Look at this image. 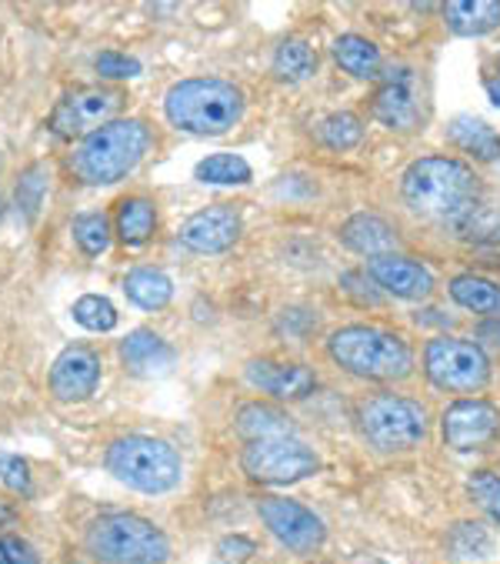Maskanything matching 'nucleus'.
<instances>
[{"mask_svg":"<svg viewBox=\"0 0 500 564\" xmlns=\"http://www.w3.org/2000/svg\"><path fill=\"white\" fill-rule=\"evenodd\" d=\"M357 427L373 451H381V455H404V451L424 444L431 414L414 398L381 391L357 404Z\"/></svg>","mask_w":500,"mask_h":564,"instance_id":"0eeeda50","label":"nucleus"},{"mask_svg":"<svg viewBox=\"0 0 500 564\" xmlns=\"http://www.w3.org/2000/svg\"><path fill=\"white\" fill-rule=\"evenodd\" d=\"M240 468L250 481L258 485H297L320 471V455L307 447L301 437H268V441H247Z\"/></svg>","mask_w":500,"mask_h":564,"instance_id":"6e6552de","label":"nucleus"},{"mask_svg":"<svg viewBox=\"0 0 500 564\" xmlns=\"http://www.w3.org/2000/svg\"><path fill=\"white\" fill-rule=\"evenodd\" d=\"M401 194L417 217L450 228L457 217H464L470 207L480 204V177L474 174L470 164L434 154L414 161L404 171Z\"/></svg>","mask_w":500,"mask_h":564,"instance_id":"f257e3e1","label":"nucleus"},{"mask_svg":"<svg viewBox=\"0 0 500 564\" xmlns=\"http://www.w3.org/2000/svg\"><path fill=\"white\" fill-rule=\"evenodd\" d=\"M317 74V51L301 41V37H287L278 51H274V77L287 80V84H301L307 77Z\"/></svg>","mask_w":500,"mask_h":564,"instance_id":"bb28decb","label":"nucleus"},{"mask_svg":"<svg viewBox=\"0 0 500 564\" xmlns=\"http://www.w3.org/2000/svg\"><path fill=\"white\" fill-rule=\"evenodd\" d=\"M0 564H41V554L21 534H0Z\"/></svg>","mask_w":500,"mask_h":564,"instance_id":"4c0bfd02","label":"nucleus"},{"mask_svg":"<svg viewBox=\"0 0 500 564\" xmlns=\"http://www.w3.org/2000/svg\"><path fill=\"white\" fill-rule=\"evenodd\" d=\"M258 514H261L264 528L294 554H314L327 541L324 521L307 505H301V501L268 495V498L258 501Z\"/></svg>","mask_w":500,"mask_h":564,"instance_id":"9b49d317","label":"nucleus"},{"mask_svg":"<svg viewBox=\"0 0 500 564\" xmlns=\"http://www.w3.org/2000/svg\"><path fill=\"white\" fill-rule=\"evenodd\" d=\"M373 118L391 131H414L421 124V100L417 84L407 67H398L384 77L381 90L373 94Z\"/></svg>","mask_w":500,"mask_h":564,"instance_id":"2eb2a0df","label":"nucleus"},{"mask_svg":"<svg viewBox=\"0 0 500 564\" xmlns=\"http://www.w3.org/2000/svg\"><path fill=\"white\" fill-rule=\"evenodd\" d=\"M367 274L381 291H388L394 297H404V301H424V297L434 294V274L424 264H417V261H411L404 254L370 258Z\"/></svg>","mask_w":500,"mask_h":564,"instance_id":"dca6fc26","label":"nucleus"},{"mask_svg":"<svg viewBox=\"0 0 500 564\" xmlns=\"http://www.w3.org/2000/svg\"><path fill=\"white\" fill-rule=\"evenodd\" d=\"M100 358L90 348H64L51 365V394L64 404L87 401L100 388Z\"/></svg>","mask_w":500,"mask_h":564,"instance_id":"4468645a","label":"nucleus"},{"mask_svg":"<svg viewBox=\"0 0 500 564\" xmlns=\"http://www.w3.org/2000/svg\"><path fill=\"white\" fill-rule=\"evenodd\" d=\"M194 177L200 184H250L254 171L240 154H210L194 167Z\"/></svg>","mask_w":500,"mask_h":564,"instance_id":"c756f323","label":"nucleus"},{"mask_svg":"<svg viewBox=\"0 0 500 564\" xmlns=\"http://www.w3.org/2000/svg\"><path fill=\"white\" fill-rule=\"evenodd\" d=\"M334 61L357 80H373L381 77V51L373 41L360 34H344L334 41Z\"/></svg>","mask_w":500,"mask_h":564,"instance_id":"5701e85b","label":"nucleus"},{"mask_svg":"<svg viewBox=\"0 0 500 564\" xmlns=\"http://www.w3.org/2000/svg\"><path fill=\"white\" fill-rule=\"evenodd\" d=\"M84 547L97 564H167L171 561V538L154 521L110 511L87 524Z\"/></svg>","mask_w":500,"mask_h":564,"instance_id":"39448f33","label":"nucleus"},{"mask_svg":"<svg viewBox=\"0 0 500 564\" xmlns=\"http://www.w3.org/2000/svg\"><path fill=\"white\" fill-rule=\"evenodd\" d=\"M467 495L500 528V475H493V471H474L467 478Z\"/></svg>","mask_w":500,"mask_h":564,"instance_id":"72a5a7b5","label":"nucleus"},{"mask_svg":"<svg viewBox=\"0 0 500 564\" xmlns=\"http://www.w3.org/2000/svg\"><path fill=\"white\" fill-rule=\"evenodd\" d=\"M0 485H4L8 491H14V495H21V498L34 495L31 465L21 455H11V451H4V447H0Z\"/></svg>","mask_w":500,"mask_h":564,"instance_id":"f704fd0d","label":"nucleus"},{"mask_svg":"<svg viewBox=\"0 0 500 564\" xmlns=\"http://www.w3.org/2000/svg\"><path fill=\"white\" fill-rule=\"evenodd\" d=\"M0 167H4V158H0Z\"/></svg>","mask_w":500,"mask_h":564,"instance_id":"49530a36","label":"nucleus"},{"mask_svg":"<svg viewBox=\"0 0 500 564\" xmlns=\"http://www.w3.org/2000/svg\"><path fill=\"white\" fill-rule=\"evenodd\" d=\"M444 444L467 455V451L487 447L500 434V408L483 398H464L454 401L441 417Z\"/></svg>","mask_w":500,"mask_h":564,"instance_id":"f8f14e48","label":"nucleus"},{"mask_svg":"<svg viewBox=\"0 0 500 564\" xmlns=\"http://www.w3.org/2000/svg\"><path fill=\"white\" fill-rule=\"evenodd\" d=\"M450 231L470 245H500V207L477 204L450 224Z\"/></svg>","mask_w":500,"mask_h":564,"instance_id":"c85d7f7f","label":"nucleus"},{"mask_svg":"<svg viewBox=\"0 0 500 564\" xmlns=\"http://www.w3.org/2000/svg\"><path fill=\"white\" fill-rule=\"evenodd\" d=\"M247 381L278 401H304L317 388V375L307 365L254 358L247 361Z\"/></svg>","mask_w":500,"mask_h":564,"instance_id":"f3484780","label":"nucleus"},{"mask_svg":"<svg viewBox=\"0 0 500 564\" xmlns=\"http://www.w3.org/2000/svg\"><path fill=\"white\" fill-rule=\"evenodd\" d=\"M477 337H480V341H487V345H493V348H500V317L483 321V324L477 327Z\"/></svg>","mask_w":500,"mask_h":564,"instance_id":"a19ab883","label":"nucleus"},{"mask_svg":"<svg viewBox=\"0 0 500 564\" xmlns=\"http://www.w3.org/2000/svg\"><path fill=\"white\" fill-rule=\"evenodd\" d=\"M14 521H18V511L8 501H0V528H11Z\"/></svg>","mask_w":500,"mask_h":564,"instance_id":"79ce46f5","label":"nucleus"},{"mask_svg":"<svg viewBox=\"0 0 500 564\" xmlns=\"http://www.w3.org/2000/svg\"><path fill=\"white\" fill-rule=\"evenodd\" d=\"M317 141L330 151H350L360 144L363 138V124L357 115H350V110H337V115H327L320 124H317Z\"/></svg>","mask_w":500,"mask_h":564,"instance_id":"7c9ffc66","label":"nucleus"},{"mask_svg":"<svg viewBox=\"0 0 500 564\" xmlns=\"http://www.w3.org/2000/svg\"><path fill=\"white\" fill-rule=\"evenodd\" d=\"M237 431L247 441H268V437H297V424L287 411L274 404H243L237 411Z\"/></svg>","mask_w":500,"mask_h":564,"instance_id":"412c9836","label":"nucleus"},{"mask_svg":"<svg viewBox=\"0 0 500 564\" xmlns=\"http://www.w3.org/2000/svg\"><path fill=\"white\" fill-rule=\"evenodd\" d=\"M441 14L457 37H483L500 28V0H450Z\"/></svg>","mask_w":500,"mask_h":564,"instance_id":"aec40b11","label":"nucleus"},{"mask_svg":"<svg viewBox=\"0 0 500 564\" xmlns=\"http://www.w3.org/2000/svg\"><path fill=\"white\" fill-rule=\"evenodd\" d=\"M151 151V128L138 118H117L87 134L70 154V174L80 184L107 187L128 177Z\"/></svg>","mask_w":500,"mask_h":564,"instance_id":"20e7f679","label":"nucleus"},{"mask_svg":"<svg viewBox=\"0 0 500 564\" xmlns=\"http://www.w3.org/2000/svg\"><path fill=\"white\" fill-rule=\"evenodd\" d=\"M240 214L230 204H214L197 214H191L181 224V245L194 254H220L237 245L240 238Z\"/></svg>","mask_w":500,"mask_h":564,"instance_id":"ddd939ff","label":"nucleus"},{"mask_svg":"<svg viewBox=\"0 0 500 564\" xmlns=\"http://www.w3.org/2000/svg\"><path fill=\"white\" fill-rule=\"evenodd\" d=\"M444 547L454 561H480V557L493 554V534L480 521H457L447 531Z\"/></svg>","mask_w":500,"mask_h":564,"instance_id":"cd10ccee","label":"nucleus"},{"mask_svg":"<svg viewBox=\"0 0 500 564\" xmlns=\"http://www.w3.org/2000/svg\"><path fill=\"white\" fill-rule=\"evenodd\" d=\"M107 471L141 495H167L184 478V462L177 447L151 434H123L104 451Z\"/></svg>","mask_w":500,"mask_h":564,"instance_id":"423d86ee","label":"nucleus"},{"mask_svg":"<svg viewBox=\"0 0 500 564\" xmlns=\"http://www.w3.org/2000/svg\"><path fill=\"white\" fill-rule=\"evenodd\" d=\"M327 355L337 368L363 381H404L414 371L407 337L373 324H347L330 334Z\"/></svg>","mask_w":500,"mask_h":564,"instance_id":"f03ea898","label":"nucleus"},{"mask_svg":"<svg viewBox=\"0 0 500 564\" xmlns=\"http://www.w3.org/2000/svg\"><path fill=\"white\" fill-rule=\"evenodd\" d=\"M164 115L184 134L220 138L243 118V90L220 77H187L167 90Z\"/></svg>","mask_w":500,"mask_h":564,"instance_id":"7ed1b4c3","label":"nucleus"},{"mask_svg":"<svg viewBox=\"0 0 500 564\" xmlns=\"http://www.w3.org/2000/svg\"><path fill=\"white\" fill-rule=\"evenodd\" d=\"M424 375L441 391L470 394L490 381V358L477 341L467 337H434L424 348Z\"/></svg>","mask_w":500,"mask_h":564,"instance_id":"1a4fd4ad","label":"nucleus"},{"mask_svg":"<svg viewBox=\"0 0 500 564\" xmlns=\"http://www.w3.org/2000/svg\"><path fill=\"white\" fill-rule=\"evenodd\" d=\"M47 174H44V167L37 164V167H31V171H24V177H21V184H18V210H24L31 220L37 217V210H41V200H44V191H47V181H44Z\"/></svg>","mask_w":500,"mask_h":564,"instance_id":"c9c22d12","label":"nucleus"},{"mask_svg":"<svg viewBox=\"0 0 500 564\" xmlns=\"http://www.w3.org/2000/svg\"><path fill=\"white\" fill-rule=\"evenodd\" d=\"M74 245L87 254V258H97L110 248V220L107 214L100 210H87V214H77L74 217Z\"/></svg>","mask_w":500,"mask_h":564,"instance_id":"2f4dec72","label":"nucleus"},{"mask_svg":"<svg viewBox=\"0 0 500 564\" xmlns=\"http://www.w3.org/2000/svg\"><path fill=\"white\" fill-rule=\"evenodd\" d=\"M350 564H388V561H381V557H354Z\"/></svg>","mask_w":500,"mask_h":564,"instance_id":"c03bdc74","label":"nucleus"},{"mask_svg":"<svg viewBox=\"0 0 500 564\" xmlns=\"http://www.w3.org/2000/svg\"><path fill=\"white\" fill-rule=\"evenodd\" d=\"M340 245L350 248L354 254L363 258H381V254H394L398 248V231L394 224H388L381 214H354L344 228H340Z\"/></svg>","mask_w":500,"mask_h":564,"instance_id":"6ab92c4d","label":"nucleus"},{"mask_svg":"<svg viewBox=\"0 0 500 564\" xmlns=\"http://www.w3.org/2000/svg\"><path fill=\"white\" fill-rule=\"evenodd\" d=\"M487 94H490V100L500 107V77H490V80H487Z\"/></svg>","mask_w":500,"mask_h":564,"instance_id":"37998d69","label":"nucleus"},{"mask_svg":"<svg viewBox=\"0 0 500 564\" xmlns=\"http://www.w3.org/2000/svg\"><path fill=\"white\" fill-rule=\"evenodd\" d=\"M250 554H254V541L243 538V534H227L217 541V557L224 564H243Z\"/></svg>","mask_w":500,"mask_h":564,"instance_id":"58836bf2","label":"nucleus"},{"mask_svg":"<svg viewBox=\"0 0 500 564\" xmlns=\"http://www.w3.org/2000/svg\"><path fill=\"white\" fill-rule=\"evenodd\" d=\"M120 361L138 378H161L174 368L177 351L151 327H138L120 341Z\"/></svg>","mask_w":500,"mask_h":564,"instance_id":"a211bd4d","label":"nucleus"},{"mask_svg":"<svg viewBox=\"0 0 500 564\" xmlns=\"http://www.w3.org/2000/svg\"><path fill=\"white\" fill-rule=\"evenodd\" d=\"M157 228V207L148 197H123L117 204V238L123 245H148Z\"/></svg>","mask_w":500,"mask_h":564,"instance_id":"4be33fe9","label":"nucleus"},{"mask_svg":"<svg viewBox=\"0 0 500 564\" xmlns=\"http://www.w3.org/2000/svg\"><path fill=\"white\" fill-rule=\"evenodd\" d=\"M70 314H74V321H77L80 327L97 330V334H107V330L117 327V307H113L107 297H100V294H84V297H77L74 307H70Z\"/></svg>","mask_w":500,"mask_h":564,"instance_id":"473e14b6","label":"nucleus"},{"mask_svg":"<svg viewBox=\"0 0 500 564\" xmlns=\"http://www.w3.org/2000/svg\"><path fill=\"white\" fill-rule=\"evenodd\" d=\"M123 107V94L110 90V87H80L70 90L57 100L54 115L47 121L51 134L74 141V138H87L94 131H100L104 124L117 121V110Z\"/></svg>","mask_w":500,"mask_h":564,"instance_id":"9d476101","label":"nucleus"},{"mask_svg":"<svg viewBox=\"0 0 500 564\" xmlns=\"http://www.w3.org/2000/svg\"><path fill=\"white\" fill-rule=\"evenodd\" d=\"M344 291H347L357 304H381V294L373 291L367 271H350V274H344Z\"/></svg>","mask_w":500,"mask_h":564,"instance_id":"ea45409f","label":"nucleus"},{"mask_svg":"<svg viewBox=\"0 0 500 564\" xmlns=\"http://www.w3.org/2000/svg\"><path fill=\"white\" fill-rule=\"evenodd\" d=\"M450 297L474 314L500 317V284H493L480 274H457L450 281Z\"/></svg>","mask_w":500,"mask_h":564,"instance_id":"a878e982","label":"nucleus"},{"mask_svg":"<svg viewBox=\"0 0 500 564\" xmlns=\"http://www.w3.org/2000/svg\"><path fill=\"white\" fill-rule=\"evenodd\" d=\"M97 74L107 80H123V77H138L141 74V61L128 57V54H117V51H104L94 61Z\"/></svg>","mask_w":500,"mask_h":564,"instance_id":"e433bc0d","label":"nucleus"},{"mask_svg":"<svg viewBox=\"0 0 500 564\" xmlns=\"http://www.w3.org/2000/svg\"><path fill=\"white\" fill-rule=\"evenodd\" d=\"M0 217H4V200H0Z\"/></svg>","mask_w":500,"mask_h":564,"instance_id":"a18cd8bd","label":"nucleus"},{"mask_svg":"<svg viewBox=\"0 0 500 564\" xmlns=\"http://www.w3.org/2000/svg\"><path fill=\"white\" fill-rule=\"evenodd\" d=\"M447 138H450L460 151H467V154H474V158H480V161H493V158L500 154V138H497V131L487 128V124L477 121V118H467V115H460V118H454V121L447 124Z\"/></svg>","mask_w":500,"mask_h":564,"instance_id":"393cba45","label":"nucleus"},{"mask_svg":"<svg viewBox=\"0 0 500 564\" xmlns=\"http://www.w3.org/2000/svg\"><path fill=\"white\" fill-rule=\"evenodd\" d=\"M123 294H128L138 307L144 311H161L171 304L174 297V281L164 271L154 268H134L128 278H123Z\"/></svg>","mask_w":500,"mask_h":564,"instance_id":"b1692460","label":"nucleus"}]
</instances>
